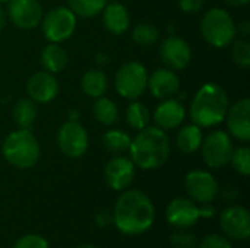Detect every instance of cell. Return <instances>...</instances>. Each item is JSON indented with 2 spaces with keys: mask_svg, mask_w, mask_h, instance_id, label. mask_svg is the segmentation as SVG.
Segmentation results:
<instances>
[{
  "mask_svg": "<svg viewBox=\"0 0 250 248\" xmlns=\"http://www.w3.org/2000/svg\"><path fill=\"white\" fill-rule=\"evenodd\" d=\"M155 221V208L141 190H125L113 209V224L129 237L145 234Z\"/></svg>",
  "mask_w": 250,
  "mask_h": 248,
  "instance_id": "cell-1",
  "label": "cell"
},
{
  "mask_svg": "<svg viewBox=\"0 0 250 248\" xmlns=\"http://www.w3.org/2000/svg\"><path fill=\"white\" fill-rule=\"evenodd\" d=\"M127 152L130 153V159L135 167L151 171L163 167L168 161L171 143L166 130L157 126H146L132 139Z\"/></svg>",
  "mask_w": 250,
  "mask_h": 248,
  "instance_id": "cell-2",
  "label": "cell"
},
{
  "mask_svg": "<svg viewBox=\"0 0 250 248\" xmlns=\"http://www.w3.org/2000/svg\"><path fill=\"white\" fill-rule=\"evenodd\" d=\"M229 107L230 101L224 88L218 83L208 82L195 94L189 108V115L192 123L201 129L214 127L224 121Z\"/></svg>",
  "mask_w": 250,
  "mask_h": 248,
  "instance_id": "cell-3",
  "label": "cell"
},
{
  "mask_svg": "<svg viewBox=\"0 0 250 248\" xmlns=\"http://www.w3.org/2000/svg\"><path fill=\"white\" fill-rule=\"evenodd\" d=\"M3 158L18 170H29L41 156L40 143L31 129H18L9 133L1 143Z\"/></svg>",
  "mask_w": 250,
  "mask_h": 248,
  "instance_id": "cell-4",
  "label": "cell"
},
{
  "mask_svg": "<svg viewBox=\"0 0 250 248\" xmlns=\"http://www.w3.org/2000/svg\"><path fill=\"white\" fill-rule=\"evenodd\" d=\"M201 34L211 47L226 48L236 39L237 28L227 10L215 7L204 15L201 20Z\"/></svg>",
  "mask_w": 250,
  "mask_h": 248,
  "instance_id": "cell-5",
  "label": "cell"
},
{
  "mask_svg": "<svg viewBox=\"0 0 250 248\" xmlns=\"http://www.w3.org/2000/svg\"><path fill=\"white\" fill-rule=\"evenodd\" d=\"M116 92L125 98L135 101L141 98L148 88V70L139 61H127L119 67L114 76Z\"/></svg>",
  "mask_w": 250,
  "mask_h": 248,
  "instance_id": "cell-6",
  "label": "cell"
},
{
  "mask_svg": "<svg viewBox=\"0 0 250 248\" xmlns=\"http://www.w3.org/2000/svg\"><path fill=\"white\" fill-rule=\"evenodd\" d=\"M78 16L64 6L54 7L48 10L45 15H42V19L40 22L42 34L48 42H63L67 41L76 29Z\"/></svg>",
  "mask_w": 250,
  "mask_h": 248,
  "instance_id": "cell-7",
  "label": "cell"
},
{
  "mask_svg": "<svg viewBox=\"0 0 250 248\" xmlns=\"http://www.w3.org/2000/svg\"><path fill=\"white\" fill-rule=\"evenodd\" d=\"M231 136L224 130H214L205 139H202L201 153L204 162L212 170H221L230 164L233 153Z\"/></svg>",
  "mask_w": 250,
  "mask_h": 248,
  "instance_id": "cell-8",
  "label": "cell"
},
{
  "mask_svg": "<svg viewBox=\"0 0 250 248\" xmlns=\"http://www.w3.org/2000/svg\"><path fill=\"white\" fill-rule=\"evenodd\" d=\"M57 145L60 152L72 159L83 156L89 148V137L85 127L78 121H66L57 132Z\"/></svg>",
  "mask_w": 250,
  "mask_h": 248,
  "instance_id": "cell-9",
  "label": "cell"
},
{
  "mask_svg": "<svg viewBox=\"0 0 250 248\" xmlns=\"http://www.w3.org/2000/svg\"><path fill=\"white\" fill-rule=\"evenodd\" d=\"M185 189L190 200L195 203H212L220 193L218 181L215 177L204 170H193L186 174Z\"/></svg>",
  "mask_w": 250,
  "mask_h": 248,
  "instance_id": "cell-10",
  "label": "cell"
},
{
  "mask_svg": "<svg viewBox=\"0 0 250 248\" xmlns=\"http://www.w3.org/2000/svg\"><path fill=\"white\" fill-rule=\"evenodd\" d=\"M7 19L19 29H34L42 19V6L38 0H9Z\"/></svg>",
  "mask_w": 250,
  "mask_h": 248,
  "instance_id": "cell-11",
  "label": "cell"
},
{
  "mask_svg": "<svg viewBox=\"0 0 250 248\" xmlns=\"http://www.w3.org/2000/svg\"><path fill=\"white\" fill-rule=\"evenodd\" d=\"M220 227L229 240L246 241L250 237V213L243 206H230L220 216Z\"/></svg>",
  "mask_w": 250,
  "mask_h": 248,
  "instance_id": "cell-12",
  "label": "cell"
},
{
  "mask_svg": "<svg viewBox=\"0 0 250 248\" xmlns=\"http://www.w3.org/2000/svg\"><path fill=\"white\" fill-rule=\"evenodd\" d=\"M160 57L167 69L177 72L189 66L192 60V50L183 38L168 35L160 45Z\"/></svg>",
  "mask_w": 250,
  "mask_h": 248,
  "instance_id": "cell-13",
  "label": "cell"
},
{
  "mask_svg": "<svg viewBox=\"0 0 250 248\" xmlns=\"http://www.w3.org/2000/svg\"><path fill=\"white\" fill-rule=\"evenodd\" d=\"M136 167L130 158L123 155H116L105 164L104 180L105 184L114 191H125L135 178Z\"/></svg>",
  "mask_w": 250,
  "mask_h": 248,
  "instance_id": "cell-14",
  "label": "cell"
},
{
  "mask_svg": "<svg viewBox=\"0 0 250 248\" xmlns=\"http://www.w3.org/2000/svg\"><path fill=\"white\" fill-rule=\"evenodd\" d=\"M166 219L176 229H189L201 219L198 203L189 197H176L166 209Z\"/></svg>",
  "mask_w": 250,
  "mask_h": 248,
  "instance_id": "cell-15",
  "label": "cell"
},
{
  "mask_svg": "<svg viewBox=\"0 0 250 248\" xmlns=\"http://www.w3.org/2000/svg\"><path fill=\"white\" fill-rule=\"evenodd\" d=\"M229 134L246 143L250 140V101L243 98L229 107L226 114Z\"/></svg>",
  "mask_w": 250,
  "mask_h": 248,
  "instance_id": "cell-16",
  "label": "cell"
},
{
  "mask_svg": "<svg viewBox=\"0 0 250 248\" xmlns=\"http://www.w3.org/2000/svg\"><path fill=\"white\" fill-rule=\"evenodd\" d=\"M26 94L37 104H47L59 94V82L50 72H35L26 82Z\"/></svg>",
  "mask_w": 250,
  "mask_h": 248,
  "instance_id": "cell-17",
  "label": "cell"
},
{
  "mask_svg": "<svg viewBox=\"0 0 250 248\" xmlns=\"http://www.w3.org/2000/svg\"><path fill=\"white\" fill-rule=\"evenodd\" d=\"M152 96L157 99H168L173 98L180 91V79L177 73L171 69L161 67L148 76V88Z\"/></svg>",
  "mask_w": 250,
  "mask_h": 248,
  "instance_id": "cell-18",
  "label": "cell"
},
{
  "mask_svg": "<svg viewBox=\"0 0 250 248\" xmlns=\"http://www.w3.org/2000/svg\"><path fill=\"white\" fill-rule=\"evenodd\" d=\"M185 117L186 110L183 104L174 98L163 99V102L157 105L152 115L155 126L163 130H174L180 127V124L185 121Z\"/></svg>",
  "mask_w": 250,
  "mask_h": 248,
  "instance_id": "cell-19",
  "label": "cell"
},
{
  "mask_svg": "<svg viewBox=\"0 0 250 248\" xmlns=\"http://www.w3.org/2000/svg\"><path fill=\"white\" fill-rule=\"evenodd\" d=\"M103 23L104 28L114 35L125 34L130 26V15L126 6L122 3L113 1L104 6L103 9Z\"/></svg>",
  "mask_w": 250,
  "mask_h": 248,
  "instance_id": "cell-20",
  "label": "cell"
},
{
  "mask_svg": "<svg viewBox=\"0 0 250 248\" xmlns=\"http://www.w3.org/2000/svg\"><path fill=\"white\" fill-rule=\"evenodd\" d=\"M40 61H41V66L45 72H50L54 75V73L62 72L67 66L69 56L60 44L48 42L41 51Z\"/></svg>",
  "mask_w": 250,
  "mask_h": 248,
  "instance_id": "cell-21",
  "label": "cell"
},
{
  "mask_svg": "<svg viewBox=\"0 0 250 248\" xmlns=\"http://www.w3.org/2000/svg\"><path fill=\"white\" fill-rule=\"evenodd\" d=\"M202 139H204L202 129L192 123V124L183 126L179 130V133L176 136V146L182 153L190 155L201 149Z\"/></svg>",
  "mask_w": 250,
  "mask_h": 248,
  "instance_id": "cell-22",
  "label": "cell"
},
{
  "mask_svg": "<svg viewBox=\"0 0 250 248\" xmlns=\"http://www.w3.org/2000/svg\"><path fill=\"white\" fill-rule=\"evenodd\" d=\"M81 88L85 95L89 98H100L104 96L108 89V77L100 69H91L83 73L81 79Z\"/></svg>",
  "mask_w": 250,
  "mask_h": 248,
  "instance_id": "cell-23",
  "label": "cell"
},
{
  "mask_svg": "<svg viewBox=\"0 0 250 248\" xmlns=\"http://www.w3.org/2000/svg\"><path fill=\"white\" fill-rule=\"evenodd\" d=\"M38 115L37 102L31 98H19L12 107V118L19 129H31Z\"/></svg>",
  "mask_w": 250,
  "mask_h": 248,
  "instance_id": "cell-24",
  "label": "cell"
},
{
  "mask_svg": "<svg viewBox=\"0 0 250 248\" xmlns=\"http://www.w3.org/2000/svg\"><path fill=\"white\" fill-rule=\"evenodd\" d=\"M92 113H94L95 120L103 126L110 127L119 121V108L116 102L111 101L110 98H105V96L97 98L92 107Z\"/></svg>",
  "mask_w": 250,
  "mask_h": 248,
  "instance_id": "cell-25",
  "label": "cell"
},
{
  "mask_svg": "<svg viewBox=\"0 0 250 248\" xmlns=\"http://www.w3.org/2000/svg\"><path fill=\"white\" fill-rule=\"evenodd\" d=\"M130 142H132V137L129 136V133H126L120 129H111V130L105 132L101 139L103 148L107 152L114 153V155L127 152L130 148Z\"/></svg>",
  "mask_w": 250,
  "mask_h": 248,
  "instance_id": "cell-26",
  "label": "cell"
},
{
  "mask_svg": "<svg viewBox=\"0 0 250 248\" xmlns=\"http://www.w3.org/2000/svg\"><path fill=\"white\" fill-rule=\"evenodd\" d=\"M149 120H151V114L142 102H138L135 99L126 108V123L130 129L139 132L148 126Z\"/></svg>",
  "mask_w": 250,
  "mask_h": 248,
  "instance_id": "cell-27",
  "label": "cell"
},
{
  "mask_svg": "<svg viewBox=\"0 0 250 248\" xmlns=\"http://www.w3.org/2000/svg\"><path fill=\"white\" fill-rule=\"evenodd\" d=\"M107 0H67V7L81 18H94L103 12Z\"/></svg>",
  "mask_w": 250,
  "mask_h": 248,
  "instance_id": "cell-28",
  "label": "cell"
},
{
  "mask_svg": "<svg viewBox=\"0 0 250 248\" xmlns=\"http://www.w3.org/2000/svg\"><path fill=\"white\" fill-rule=\"evenodd\" d=\"M158 38H160V31L151 23L141 22L136 23L132 29V39L142 47L154 45L158 41Z\"/></svg>",
  "mask_w": 250,
  "mask_h": 248,
  "instance_id": "cell-29",
  "label": "cell"
},
{
  "mask_svg": "<svg viewBox=\"0 0 250 248\" xmlns=\"http://www.w3.org/2000/svg\"><path fill=\"white\" fill-rule=\"evenodd\" d=\"M230 164L236 172H239L243 177H248L250 174V149L248 146H240L237 149H233Z\"/></svg>",
  "mask_w": 250,
  "mask_h": 248,
  "instance_id": "cell-30",
  "label": "cell"
},
{
  "mask_svg": "<svg viewBox=\"0 0 250 248\" xmlns=\"http://www.w3.org/2000/svg\"><path fill=\"white\" fill-rule=\"evenodd\" d=\"M233 47H231V57H233V61L246 69L250 66V44L246 38H239V39H234L233 42Z\"/></svg>",
  "mask_w": 250,
  "mask_h": 248,
  "instance_id": "cell-31",
  "label": "cell"
},
{
  "mask_svg": "<svg viewBox=\"0 0 250 248\" xmlns=\"http://www.w3.org/2000/svg\"><path fill=\"white\" fill-rule=\"evenodd\" d=\"M171 246L174 248H196L198 238L188 229H177L171 234Z\"/></svg>",
  "mask_w": 250,
  "mask_h": 248,
  "instance_id": "cell-32",
  "label": "cell"
},
{
  "mask_svg": "<svg viewBox=\"0 0 250 248\" xmlns=\"http://www.w3.org/2000/svg\"><path fill=\"white\" fill-rule=\"evenodd\" d=\"M13 248H50V244L42 235L26 234L16 240Z\"/></svg>",
  "mask_w": 250,
  "mask_h": 248,
  "instance_id": "cell-33",
  "label": "cell"
},
{
  "mask_svg": "<svg viewBox=\"0 0 250 248\" xmlns=\"http://www.w3.org/2000/svg\"><path fill=\"white\" fill-rule=\"evenodd\" d=\"M196 248H233L231 241L226 235L220 234H209L198 241Z\"/></svg>",
  "mask_w": 250,
  "mask_h": 248,
  "instance_id": "cell-34",
  "label": "cell"
},
{
  "mask_svg": "<svg viewBox=\"0 0 250 248\" xmlns=\"http://www.w3.org/2000/svg\"><path fill=\"white\" fill-rule=\"evenodd\" d=\"M205 4V0H179V7L185 13H196Z\"/></svg>",
  "mask_w": 250,
  "mask_h": 248,
  "instance_id": "cell-35",
  "label": "cell"
},
{
  "mask_svg": "<svg viewBox=\"0 0 250 248\" xmlns=\"http://www.w3.org/2000/svg\"><path fill=\"white\" fill-rule=\"evenodd\" d=\"M95 224L98 228H107L113 224V212L107 210V209H103L97 213L95 216Z\"/></svg>",
  "mask_w": 250,
  "mask_h": 248,
  "instance_id": "cell-36",
  "label": "cell"
},
{
  "mask_svg": "<svg viewBox=\"0 0 250 248\" xmlns=\"http://www.w3.org/2000/svg\"><path fill=\"white\" fill-rule=\"evenodd\" d=\"M198 208H199V216L204 219H211L215 215V208L211 203H204Z\"/></svg>",
  "mask_w": 250,
  "mask_h": 248,
  "instance_id": "cell-37",
  "label": "cell"
},
{
  "mask_svg": "<svg viewBox=\"0 0 250 248\" xmlns=\"http://www.w3.org/2000/svg\"><path fill=\"white\" fill-rule=\"evenodd\" d=\"M237 196H239V191H237L234 187H227V189L223 191V199H224L226 202H233V200L237 199Z\"/></svg>",
  "mask_w": 250,
  "mask_h": 248,
  "instance_id": "cell-38",
  "label": "cell"
},
{
  "mask_svg": "<svg viewBox=\"0 0 250 248\" xmlns=\"http://www.w3.org/2000/svg\"><path fill=\"white\" fill-rule=\"evenodd\" d=\"M237 28V32L243 37V38H246L248 35L250 34V22L249 20H243L239 26H236Z\"/></svg>",
  "mask_w": 250,
  "mask_h": 248,
  "instance_id": "cell-39",
  "label": "cell"
},
{
  "mask_svg": "<svg viewBox=\"0 0 250 248\" xmlns=\"http://www.w3.org/2000/svg\"><path fill=\"white\" fill-rule=\"evenodd\" d=\"M224 1L230 6H234V7H243V6L249 4L250 0H224Z\"/></svg>",
  "mask_w": 250,
  "mask_h": 248,
  "instance_id": "cell-40",
  "label": "cell"
},
{
  "mask_svg": "<svg viewBox=\"0 0 250 248\" xmlns=\"http://www.w3.org/2000/svg\"><path fill=\"white\" fill-rule=\"evenodd\" d=\"M6 23H7V15H6V12L0 7V32L4 29Z\"/></svg>",
  "mask_w": 250,
  "mask_h": 248,
  "instance_id": "cell-41",
  "label": "cell"
},
{
  "mask_svg": "<svg viewBox=\"0 0 250 248\" xmlns=\"http://www.w3.org/2000/svg\"><path fill=\"white\" fill-rule=\"evenodd\" d=\"M76 248H98L97 246H92V244H82V246H78Z\"/></svg>",
  "mask_w": 250,
  "mask_h": 248,
  "instance_id": "cell-42",
  "label": "cell"
},
{
  "mask_svg": "<svg viewBox=\"0 0 250 248\" xmlns=\"http://www.w3.org/2000/svg\"><path fill=\"white\" fill-rule=\"evenodd\" d=\"M9 0H0V4H3V3H7Z\"/></svg>",
  "mask_w": 250,
  "mask_h": 248,
  "instance_id": "cell-43",
  "label": "cell"
}]
</instances>
